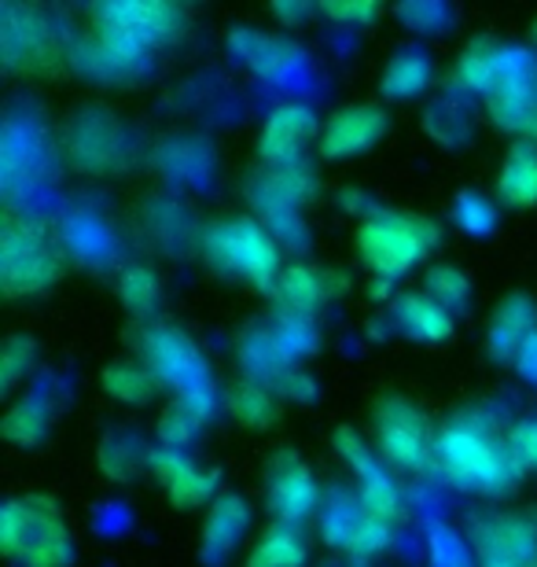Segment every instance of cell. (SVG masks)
<instances>
[{
    "label": "cell",
    "instance_id": "6da1fadb",
    "mask_svg": "<svg viewBox=\"0 0 537 567\" xmlns=\"http://www.w3.org/2000/svg\"><path fill=\"white\" fill-rule=\"evenodd\" d=\"M427 244H431V236H420V221L397 218V214L372 218L358 236L361 255L369 258L375 274H383V277L405 274V269L427 251Z\"/></svg>",
    "mask_w": 537,
    "mask_h": 567
},
{
    "label": "cell",
    "instance_id": "7a4b0ae2",
    "mask_svg": "<svg viewBox=\"0 0 537 567\" xmlns=\"http://www.w3.org/2000/svg\"><path fill=\"white\" fill-rule=\"evenodd\" d=\"M438 453L445 457V464H450V472L456 480H467V483H497L500 480V453L489 446L486 439L472 435V431H464V427L442 431Z\"/></svg>",
    "mask_w": 537,
    "mask_h": 567
},
{
    "label": "cell",
    "instance_id": "3957f363",
    "mask_svg": "<svg viewBox=\"0 0 537 567\" xmlns=\"http://www.w3.org/2000/svg\"><path fill=\"white\" fill-rule=\"evenodd\" d=\"M380 446L386 461L402 464V468H416L427 450V427L416 410H409L405 402L380 405Z\"/></svg>",
    "mask_w": 537,
    "mask_h": 567
},
{
    "label": "cell",
    "instance_id": "277c9868",
    "mask_svg": "<svg viewBox=\"0 0 537 567\" xmlns=\"http://www.w3.org/2000/svg\"><path fill=\"white\" fill-rule=\"evenodd\" d=\"M217 247H221V258L228 266H236L239 274L255 277L258 284H266L272 266H277V255H272L269 240L247 221H236L217 233Z\"/></svg>",
    "mask_w": 537,
    "mask_h": 567
},
{
    "label": "cell",
    "instance_id": "5b68a950",
    "mask_svg": "<svg viewBox=\"0 0 537 567\" xmlns=\"http://www.w3.org/2000/svg\"><path fill=\"white\" fill-rule=\"evenodd\" d=\"M386 130V122L380 111L372 107H353V111H342L328 122L324 130V141H321V152L324 155H350V152H364L380 133Z\"/></svg>",
    "mask_w": 537,
    "mask_h": 567
},
{
    "label": "cell",
    "instance_id": "8992f818",
    "mask_svg": "<svg viewBox=\"0 0 537 567\" xmlns=\"http://www.w3.org/2000/svg\"><path fill=\"white\" fill-rule=\"evenodd\" d=\"M497 188L512 207H534L537 203V155L530 147H523V144L512 147V155L505 158V169H500Z\"/></svg>",
    "mask_w": 537,
    "mask_h": 567
},
{
    "label": "cell",
    "instance_id": "52a82bcc",
    "mask_svg": "<svg viewBox=\"0 0 537 567\" xmlns=\"http://www.w3.org/2000/svg\"><path fill=\"white\" fill-rule=\"evenodd\" d=\"M313 133V118L310 111L302 107H288L280 115L269 118L266 137H261V152L269 158H288L291 152H299V144Z\"/></svg>",
    "mask_w": 537,
    "mask_h": 567
},
{
    "label": "cell",
    "instance_id": "ba28073f",
    "mask_svg": "<svg viewBox=\"0 0 537 567\" xmlns=\"http://www.w3.org/2000/svg\"><path fill=\"white\" fill-rule=\"evenodd\" d=\"M313 497H317L313 480L302 468H291L288 475H283V483L277 486V508H280V513H288V516L306 513V508L313 505Z\"/></svg>",
    "mask_w": 537,
    "mask_h": 567
},
{
    "label": "cell",
    "instance_id": "9c48e42d",
    "mask_svg": "<svg viewBox=\"0 0 537 567\" xmlns=\"http://www.w3.org/2000/svg\"><path fill=\"white\" fill-rule=\"evenodd\" d=\"M405 313H409V321L416 324V332L427 336V339H438V336L450 332V317H445L442 302L424 299V295H416V299H405Z\"/></svg>",
    "mask_w": 537,
    "mask_h": 567
},
{
    "label": "cell",
    "instance_id": "30bf717a",
    "mask_svg": "<svg viewBox=\"0 0 537 567\" xmlns=\"http://www.w3.org/2000/svg\"><path fill=\"white\" fill-rule=\"evenodd\" d=\"M299 564H302V546L295 542L291 530L269 535L258 553V567H299Z\"/></svg>",
    "mask_w": 537,
    "mask_h": 567
},
{
    "label": "cell",
    "instance_id": "8fae6325",
    "mask_svg": "<svg viewBox=\"0 0 537 567\" xmlns=\"http://www.w3.org/2000/svg\"><path fill=\"white\" fill-rule=\"evenodd\" d=\"M431 288H434V295L431 299L434 302H461L464 295H467V280H464V274H456L453 266H442V269H434L431 274Z\"/></svg>",
    "mask_w": 537,
    "mask_h": 567
},
{
    "label": "cell",
    "instance_id": "7c38bea8",
    "mask_svg": "<svg viewBox=\"0 0 537 567\" xmlns=\"http://www.w3.org/2000/svg\"><path fill=\"white\" fill-rule=\"evenodd\" d=\"M512 442H516V453L523 457V464H534L537 468V424H523Z\"/></svg>",
    "mask_w": 537,
    "mask_h": 567
},
{
    "label": "cell",
    "instance_id": "4fadbf2b",
    "mask_svg": "<svg viewBox=\"0 0 537 567\" xmlns=\"http://www.w3.org/2000/svg\"><path fill=\"white\" fill-rule=\"evenodd\" d=\"M331 16H347V19H369L375 8H328Z\"/></svg>",
    "mask_w": 537,
    "mask_h": 567
},
{
    "label": "cell",
    "instance_id": "5bb4252c",
    "mask_svg": "<svg viewBox=\"0 0 537 567\" xmlns=\"http://www.w3.org/2000/svg\"><path fill=\"white\" fill-rule=\"evenodd\" d=\"M527 133H530V141L537 144V118H530V122H527Z\"/></svg>",
    "mask_w": 537,
    "mask_h": 567
}]
</instances>
